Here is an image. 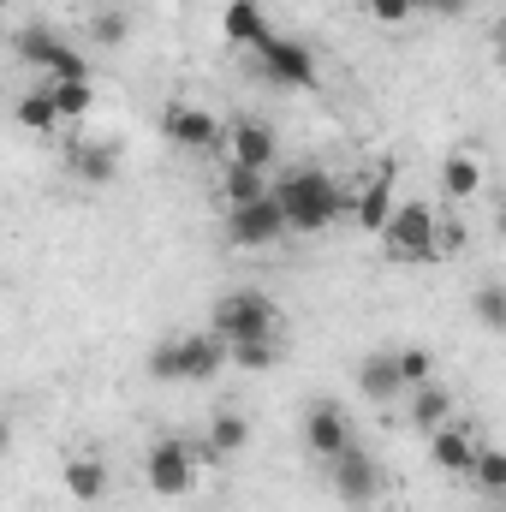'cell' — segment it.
Listing matches in <instances>:
<instances>
[{
	"instance_id": "obj_32",
	"label": "cell",
	"mask_w": 506,
	"mask_h": 512,
	"mask_svg": "<svg viewBox=\"0 0 506 512\" xmlns=\"http://www.w3.org/2000/svg\"><path fill=\"white\" fill-rule=\"evenodd\" d=\"M471 0H423V18H465Z\"/></svg>"
},
{
	"instance_id": "obj_30",
	"label": "cell",
	"mask_w": 506,
	"mask_h": 512,
	"mask_svg": "<svg viewBox=\"0 0 506 512\" xmlns=\"http://www.w3.org/2000/svg\"><path fill=\"white\" fill-rule=\"evenodd\" d=\"M364 12L376 18L381 30H399V24H411L417 12H411V0H364Z\"/></svg>"
},
{
	"instance_id": "obj_31",
	"label": "cell",
	"mask_w": 506,
	"mask_h": 512,
	"mask_svg": "<svg viewBox=\"0 0 506 512\" xmlns=\"http://www.w3.org/2000/svg\"><path fill=\"white\" fill-rule=\"evenodd\" d=\"M459 251H465V227L459 221H435V262H447Z\"/></svg>"
},
{
	"instance_id": "obj_20",
	"label": "cell",
	"mask_w": 506,
	"mask_h": 512,
	"mask_svg": "<svg viewBox=\"0 0 506 512\" xmlns=\"http://www.w3.org/2000/svg\"><path fill=\"white\" fill-rule=\"evenodd\" d=\"M441 191H447L453 203H471V197L483 191V155H477V149H453V155L441 161Z\"/></svg>"
},
{
	"instance_id": "obj_35",
	"label": "cell",
	"mask_w": 506,
	"mask_h": 512,
	"mask_svg": "<svg viewBox=\"0 0 506 512\" xmlns=\"http://www.w3.org/2000/svg\"><path fill=\"white\" fill-rule=\"evenodd\" d=\"M0 42H6V24H0Z\"/></svg>"
},
{
	"instance_id": "obj_13",
	"label": "cell",
	"mask_w": 506,
	"mask_h": 512,
	"mask_svg": "<svg viewBox=\"0 0 506 512\" xmlns=\"http://www.w3.org/2000/svg\"><path fill=\"white\" fill-rule=\"evenodd\" d=\"M227 161H239V167H251V173H274V161H280L274 126H262V120H233V126H227Z\"/></svg>"
},
{
	"instance_id": "obj_4",
	"label": "cell",
	"mask_w": 506,
	"mask_h": 512,
	"mask_svg": "<svg viewBox=\"0 0 506 512\" xmlns=\"http://www.w3.org/2000/svg\"><path fill=\"white\" fill-rule=\"evenodd\" d=\"M435 221H441V209L435 203H417V197H405V203H393V215L381 221V256L387 262H399V268H423V262H435Z\"/></svg>"
},
{
	"instance_id": "obj_7",
	"label": "cell",
	"mask_w": 506,
	"mask_h": 512,
	"mask_svg": "<svg viewBox=\"0 0 506 512\" xmlns=\"http://www.w3.org/2000/svg\"><path fill=\"white\" fill-rule=\"evenodd\" d=\"M251 60H256V72H262L268 84H280V90H316V54H310L298 36L268 30L251 48Z\"/></svg>"
},
{
	"instance_id": "obj_11",
	"label": "cell",
	"mask_w": 506,
	"mask_h": 512,
	"mask_svg": "<svg viewBox=\"0 0 506 512\" xmlns=\"http://www.w3.org/2000/svg\"><path fill=\"white\" fill-rule=\"evenodd\" d=\"M358 435H352V417H346V405H334V399H316L310 411H304V447L328 465V459H340L346 447H352Z\"/></svg>"
},
{
	"instance_id": "obj_28",
	"label": "cell",
	"mask_w": 506,
	"mask_h": 512,
	"mask_svg": "<svg viewBox=\"0 0 506 512\" xmlns=\"http://www.w3.org/2000/svg\"><path fill=\"white\" fill-rule=\"evenodd\" d=\"M90 36H96L102 48H120V42L131 36V18L120 12V6H102V12L90 18Z\"/></svg>"
},
{
	"instance_id": "obj_2",
	"label": "cell",
	"mask_w": 506,
	"mask_h": 512,
	"mask_svg": "<svg viewBox=\"0 0 506 512\" xmlns=\"http://www.w3.org/2000/svg\"><path fill=\"white\" fill-rule=\"evenodd\" d=\"M209 334L221 346H245V340H280V304L262 286H233L215 298L209 310Z\"/></svg>"
},
{
	"instance_id": "obj_1",
	"label": "cell",
	"mask_w": 506,
	"mask_h": 512,
	"mask_svg": "<svg viewBox=\"0 0 506 512\" xmlns=\"http://www.w3.org/2000/svg\"><path fill=\"white\" fill-rule=\"evenodd\" d=\"M268 197H274L286 233H328L334 221H346V191H340L334 173H322V167L268 173Z\"/></svg>"
},
{
	"instance_id": "obj_12",
	"label": "cell",
	"mask_w": 506,
	"mask_h": 512,
	"mask_svg": "<svg viewBox=\"0 0 506 512\" xmlns=\"http://www.w3.org/2000/svg\"><path fill=\"white\" fill-rule=\"evenodd\" d=\"M477 447H483V435L471 423H459V417H447L441 429H429V465L447 471V477H471Z\"/></svg>"
},
{
	"instance_id": "obj_26",
	"label": "cell",
	"mask_w": 506,
	"mask_h": 512,
	"mask_svg": "<svg viewBox=\"0 0 506 512\" xmlns=\"http://www.w3.org/2000/svg\"><path fill=\"white\" fill-rule=\"evenodd\" d=\"M227 364H239V370H274V364H280V340H245V346H227Z\"/></svg>"
},
{
	"instance_id": "obj_5",
	"label": "cell",
	"mask_w": 506,
	"mask_h": 512,
	"mask_svg": "<svg viewBox=\"0 0 506 512\" xmlns=\"http://www.w3.org/2000/svg\"><path fill=\"white\" fill-rule=\"evenodd\" d=\"M197 441H179V435H161L149 453H143V483H149V495H161V501H179V495H191L197 489Z\"/></svg>"
},
{
	"instance_id": "obj_10",
	"label": "cell",
	"mask_w": 506,
	"mask_h": 512,
	"mask_svg": "<svg viewBox=\"0 0 506 512\" xmlns=\"http://www.w3.org/2000/svg\"><path fill=\"white\" fill-rule=\"evenodd\" d=\"M328 477H334V495L346 501V507H370L381 495V465H376V453L370 447H346L340 459H328Z\"/></svg>"
},
{
	"instance_id": "obj_33",
	"label": "cell",
	"mask_w": 506,
	"mask_h": 512,
	"mask_svg": "<svg viewBox=\"0 0 506 512\" xmlns=\"http://www.w3.org/2000/svg\"><path fill=\"white\" fill-rule=\"evenodd\" d=\"M411 12H423V0H411Z\"/></svg>"
},
{
	"instance_id": "obj_19",
	"label": "cell",
	"mask_w": 506,
	"mask_h": 512,
	"mask_svg": "<svg viewBox=\"0 0 506 512\" xmlns=\"http://www.w3.org/2000/svg\"><path fill=\"white\" fill-rule=\"evenodd\" d=\"M66 167H72V179H84V185H108V179L120 173V149H114V143H72V149H66Z\"/></svg>"
},
{
	"instance_id": "obj_29",
	"label": "cell",
	"mask_w": 506,
	"mask_h": 512,
	"mask_svg": "<svg viewBox=\"0 0 506 512\" xmlns=\"http://www.w3.org/2000/svg\"><path fill=\"white\" fill-rule=\"evenodd\" d=\"M477 316H483V328H495V334L506 328V292L495 286V280L477 286Z\"/></svg>"
},
{
	"instance_id": "obj_16",
	"label": "cell",
	"mask_w": 506,
	"mask_h": 512,
	"mask_svg": "<svg viewBox=\"0 0 506 512\" xmlns=\"http://www.w3.org/2000/svg\"><path fill=\"white\" fill-rule=\"evenodd\" d=\"M60 483H66V495H72V501L96 507V501H108L114 471H108V459H102V453H72V459H66V471H60Z\"/></svg>"
},
{
	"instance_id": "obj_21",
	"label": "cell",
	"mask_w": 506,
	"mask_h": 512,
	"mask_svg": "<svg viewBox=\"0 0 506 512\" xmlns=\"http://www.w3.org/2000/svg\"><path fill=\"white\" fill-rule=\"evenodd\" d=\"M405 393H411V429H423V435H429V429H441V423L453 417V393L435 382V376H429V382H417V387H405Z\"/></svg>"
},
{
	"instance_id": "obj_17",
	"label": "cell",
	"mask_w": 506,
	"mask_h": 512,
	"mask_svg": "<svg viewBox=\"0 0 506 512\" xmlns=\"http://www.w3.org/2000/svg\"><path fill=\"white\" fill-rule=\"evenodd\" d=\"M358 393H364L370 405L405 399V382H399V370H393V352H364V364H358Z\"/></svg>"
},
{
	"instance_id": "obj_24",
	"label": "cell",
	"mask_w": 506,
	"mask_h": 512,
	"mask_svg": "<svg viewBox=\"0 0 506 512\" xmlns=\"http://www.w3.org/2000/svg\"><path fill=\"white\" fill-rule=\"evenodd\" d=\"M471 483H477V495H489V501H501L506 495V453L501 447H477V459H471Z\"/></svg>"
},
{
	"instance_id": "obj_15",
	"label": "cell",
	"mask_w": 506,
	"mask_h": 512,
	"mask_svg": "<svg viewBox=\"0 0 506 512\" xmlns=\"http://www.w3.org/2000/svg\"><path fill=\"white\" fill-rule=\"evenodd\" d=\"M245 447H251V417H245V411H233V405H221V411L209 417V429H203L197 453H203V459H239Z\"/></svg>"
},
{
	"instance_id": "obj_23",
	"label": "cell",
	"mask_w": 506,
	"mask_h": 512,
	"mask_svg": "<svg viewBox=\"0 0 506 512\" xmlns=\"http://www.w3.org/2000/svg\"><path fill=\"white\" fill-rule=\"evenodd\" d=\"M48 102H54L60 126H84V114L96 108V90H90V78H72V84H48Z\"/></svg>"
},
{
	"instance_id": "obj_22",
	"label": "cell",
	"mask_w": 506,
	"mask_h": 512,
	"mask_svg": "<svg viewBox=\"0 0 506 512\" xmlns=\"http://www.w3.org/2000/svg\"><path fill=\"white\" fill-rule=\"evenodd\" d=\"M215 191H221V203H227V209H239V203L268 197V173H251V167L227 161V167H221V179H215Z\"/></svg>"
},
{
	"instance_id": "obj_34",
	"label": "cell",
	"mask_w": 506,
	"mask_h": 512,
	"mask_svg": "<svg viewBox=\"0 0 506 512\" xmlns=\"http://www.w3.org/2000/svg\"><path fill=\"white\" fill-rule=\"evenodd\" d=\"M6 6H12V0H0V18H6Z\"/></svg>"
},
{
	"instance_id": "obj_25",
	"label": "cell",
	"mask_w": 506,
	"mask_h": 512,
	"mask_svg": "<svg viewBox=\"0 0 506 512\" xmlns=\"http://www.w3.org/2000/svg\"><path fill=\"white\" fill-rule=\"evenodd\" d=\"M12 120L24 131H36V137H48V131L60 126V114H54V102H48V90H24L18 102H12Z\"/></svg>"
},
{
	"instance_id": "obj_9",
	"label": "cell",
	"mask_w": 506,
	"mask_h": 512,
	"mask_svg": "<svg viewBox=\"0 0 506 512\" xmlns=\"http://www.w3.org/2000/svg\"><path fill=\"white\" fill-rule=\"evenodd\" d=\"M227 245H239V251H268V245H280L286 239V221H280V209H274V197H256V203H239V209H227Z\"/></svg>"
},
{
	"instance_id": "obj_14",
	"label": "cell",
	"mask_w": 506,
	"mask_h": 512,
	"mask_svg": "<svg viewBox=\"0 0 506 512\" xmlns=\"http://www.w3.org/2000/svg\"><path fill=\"white\" fill-rule=\"evenodd\" d=\"M393 203H399V197H393V167H376L358 191H346V215H352L364 233H381V221L393 215Z\"/></svg>"
},
{
	"instance_id": "obj_27",
	"label": "cell",
	"mask_w": 506,
	"mask_h": 512,
	"mask_svg": "<svg viewBox=\"0 0 506 512\" xmlns=\"http://www.w3.org/2000/svg\"><path fill=\"white\" fill-rule=\"evenodd\" d=\"M393 370H399L405 387H417V382L435 376V358H429V346H399V352H393Z\"/></svg>"
},
{
	"instance_id": "obj_3",
	"label": "cell",
	"mask_w": 506,
	"mask_h": 512,
	"mask_svg": "<svg viewBox=\"0 0 506 512\" xmlns=\"http://www.w3.org/2000/svg\"><path fill=\"white\" fill-rule=\"evenodd\" d=\"M227 370V346L197 328V334H173V340H155L149 346V376L155 382H215Z\"/></svg>"
},
{
	"instance_id": "obj_6",
	"label": "cell",
	"mask_w": 506,
	"mask_h": 512,
	"mask_svg": "<svg viewBox=\"0 0 506 512\" xmlns=\"http://www.w3.org/2000/svg\"><path fill=\"white\" fill-rule=\"evenodd\" d=\"M12 48H18V60H24V66H42V72H48L54 84L90 78L84 54H78V48H72V42H66L60 30H54V24H42V18H36V24H24V30L12 36Z\"/></svg>"
},
{
	"instance_id": "obj_8",
	"label": "cell",
	"mask_w": 506,
	"mask_h": 512,
	"mask_svg": "<svg viewBox=\"0 0 506 512\" xmlns=\"http://www.w3.org/2000/svg\"><path fill=\"white\" fill-rule=\"evenodd\" d=\"M161 131H167V143H179V149H191V155H221V149H227L221 114H209V108H197V102H167V108H161Z\"/></svg>"
},
{
	"instance_id": "obj_18",
	"label": "cell",
	"mask_w": 506,
	"mask_h": 512,
	"mask_svg": "<svg viewBox=\"0 0 506 512\" xmlns=\"http://www.w3.org/2000/svg\"><path fill=\"white\" fill-rule=\"evenodd\" d=\"M268 30H274V24H268L262 0H227V12H221V36H227L233 48H256Z\"/></svg>"
}]
</instances>
